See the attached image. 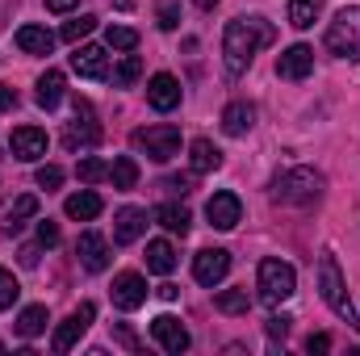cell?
<instances>
[{
    "label": "cell",
    "mask_w": 360,
    "mask_h": 356,
    "mask_svg": "<svg viewBox=\"0 0 360 356\" xmlns=\"http://www.w3.org/2000/svg\"><path fill=\"white\" fill-rule=\"evenodd\" d=\"M272 38H276V30H272L264 17H235V21H226V30H222V63H226V76H243L252 68L256 51L269 46Z\"/></svg>",
    "instance_id": "1"
},
{
    "label": "cell",
    "mask_w": 360,
    "mask_h": 356,
    "mask_svg": "<svg viewBox=\"0 0 360 356\" xmlns=\"http://www.w3.org/2000/svg\"><path fill=\"white\" fill-rule=\"evenodd\" d=\"M272 201L276 205H297V210H306V205H314L319 197H323V177L314 172V168H285L281 177L272 180Z\"/></svg>",
    "instance_id": "2"
},
{
    "label": "cell",
    "mask_w": 360,
    "mask_h": 356,
    "mask_svg": "<svg viewBox=\"0 0 360 356\" xmlns=\"http://www.w3.org/2000/svg\"><path fill=\"white\" fill-rule=\"evenodd\" d=\"M319 293H323V302L348 323V327H356L360 331V319H356V306H352V298H348V289H344V272L335 265V256L327 252L323 260H319Z\"/></svg>",
    "instance_id": "3"
},
{
    "label": "cell",
    "mask_w": 360,
    "mask_h": 356,
    "mask_svg": "<svg viewBox=\"0 0 360 356\" xmlns=\"http://www.w3.org/2000/svg\"><path fill=\"white\" fill-rule=\"evenodd\" d=\"M327 51L340 59H360V4H348L327 25Z\"/></svg>",
    "instance_id": "4"
},
{
    "label": "cell",
    "mask_w": 360,
    "mask_h": 356,
    "mask_svg": "<svg viewBox=\"0 0 360 356\" xmlns=\"http://www.w3.org/2000/svg\"><path fill=\"white\" fill-rule=\"evenodd\" d=\"M130 143H134L139 151H147V160L168 164V160L180 151V130L176 126H168V122H164V126H147V130H134Z\"/></svg>",
    "instance_id": "5"
},
{
    "label": "cell",
    "mask_w": 360,
    "mask_h": 356,
    "mask_svg": "<svg viewBox=\"0 0 360 356\" xmlns=\"http://www.w3.org/2000/svg\"><path fill=\"white\" fill-rule=\"evenodd\" d=\"M293 289H297V272L285 265V260H260V298L269 306L289 302Z\"/></svg>",
    "instance_id": "6"
},
{
    "label": "cell",
    "mask_w": 360,
    "mask_h": 356,
    "mask_svg": "<svg viewBox=\"0 0 360 356\" xmlns=\"http://www.w3.org/2000/svg\"><path fill=\"white\" fill-rule=\"evenodd\" d=\"M96 139H101V126H96L92 105L89 101H76V113H72V122L63 130V147L68 151H84V147H96Z\"/></svg>",
    "instance_id": "7"
},
{
    "label": "cell",
    "mask_w": 360,
    "mask_h": 356,
    "mask_svg": "<svg viewBox=\"0 0 360 356\" xmlns=\"http://www.w3.org/2000/svg\"><path fill=\"white\" fill-rule=\"evenodd\" d=\"M92 319H96V306H92V302H84L80 310H72V314H68V319L55 327V340H51V348H55V352H72V348L80 344V336L89 331Z\"/></svg>",
    "instance_id": "8"
},
{
    "label": "cell",
    "mask_w": 360,
    "mask_h": 356,
    "mask_svg": "<svg viewBox=\"0 0 360 356\" xmlns=\"http://www.w3.org/2000/svg\"><path fill=\"white\" fill-rule=\"evenodd\" d=\"M205 218H210L214 231H235L239 218H243V201H239L235 193H214V197L205 201Z\"/></svg>",
    "instance_id": "9"
},
{
    "label": "cell",
    "mask_w": 360,
    "mask_h": 356,
    "mask_svg": "<svg viewBox=\"0 0 360 356\" xmlns=\"http://www.w3.org/2000/svg\"><path fill=\"white\" fill-rule=\"evenodd\" d=\"M109 293H113V306H117V310H139V306L147 302V281H143L139 272H117Z\"/></svg>",
    "instance_id": "10"
},
{
    "label": "cell",
    "mask_w": 360,
    "mask_h": 356,
    "mask_svg": "<svg viewBox=\"0 0 360 356\" xmlns=\"http://www.w3.org/2000/svg\"><path fill=\"white\" fill-rule=\"evenodd\" d=\"M226 272H231V252H222V248H205L193 256V276L201 285H218Z\"/></svg>",
    "instance_id": "11"
},
{
    "label": "cell",
    "mask_w": 360,
    "mask_h": 356,
    "mask_svg": "<svg viewBox=\"0 0 360 356\" xmlns=\"http://www.w3.org/2000/svg\"><path fill=\"white\" fill-rule=\"evenodd\" d=\"M151 336H155V344L164 348V352H188V331H184V323H180L176 314H160L155 323H151Z\"/></svg>",
    "instance_id": "12"
},
{
    "label": "cell",
    "mask_w": 360,
    "mask_h": 356,
    "mask_svg": "<svg viewBox=\"0 0 360 356\" xmlns=\"http://www.w3.org/2000/svg\"><path fill=\"white\" fill-rule=\"evenodd\" d=\"M310 72H314V51H310L306 42L281 51V59H276V76H281V80H306Z\"/></svg>",
    "instance_id": "13"
},
{
    "label": "cell",
    "mask_w": 360,
    "mask_h": 356,
    "mask_svg": "<svg viewBox=\"0 0 360 356\" xmlns=\"http://www.w3.org/2000/svg\"><path fill=\"white\" fill-rule=\"evenodd\" d=\"M8 147H13V155H17V160L34 164V160H42V155H46V130H38V126H17V130H13V139H8Z\"/></svg>",
    "instance_id": "14"
},
{
    "label": "cell",
    "mask_w": 360,
    "mask_h": 356,
    "mask_svg": "<svg viewBox=\"0 0 360 356\" xmlns=\"http://www.w3.org/2000/svg\"><path fill=\"white\" fill-rule=\"evenodd\" d=\"M147 101H151V109L172 113V109L180 105V80L176 76H168V72L151 76V84H147Z\"/></svg>",
    "instance_id": "15"
},
{
    "label": "cell",
    "mask_w": 360,
    "mask_h": 356,
    "mask_svg": "<svg viewBox=\"0 0 360 356\" xmlns=\"http://www.w3.org/2000/svg\"><path fill=\"white\" fill-rule=\"evenodd\" d=\"M76 256H80V265L89 268V272H105V268H109V243H105L96 231H84V235L76 239Z\"/></svg>",
    "instance_id": "16"
},
{
    "label": "cell",
    "mask_w": 360,
    "mask_h": 356,
    "mask_svg": "<svg viewBox=\"0 0 360 356\" xmlns=\"http://www.w3.org/2000/svg\"><path fill=\"white\" fill-rule=\"evenodd\" d=\"M143 231H147V210H134V205H126V210H117V218H113V243H134V239H143Z\"/></svg>",
    "instance_id": "17"
},
{
    "label": "cell",
    "mask_w": 360,
    "mask_h": 356,
    "mask_svg": "<svg viewBox=\"0 0 360 356\" xmlns=\"http://www.w3.org/2000/svg\"><path fill=\"white\" fill-rule=\"evenodd\" d=\"M72 68L84 76V80H105L109 76V63H105V51L101 46H80L72 55Z\"/></svg>",
    "instance_id": "18"
},
{
    "label": "cell",
    "mask_w": 360,
    "mask_h": 356,
    "mask_svg": "<svg viewBox=\"0 0 360 356\" xmlns=\"http://www.w3.org/2000/svg\"><path fill=\"white\" fill-rule=\"evenodd\" d=\"M252 122H256V109H252L248 101H231V105L222 109V130H226L231 139L248 134V130H252Z\"/></svg>",
    "instance_id": "19"
},
{
    "label": "cell",
    "mask_w": 360,
    "mask_h": 356,
    "mask_svg": "<svg viewBox=\"0 0 360 356\" xmlns=\"http://www.w3.org/2000/svg\"><path fill=\"white\" fill-rule=\"evenodd\" d=\"M188 164H193V172H218L222 168V151L210 139H193L188 143Z\"/></svg>",
    "instance_id": "20"
},
{
    "label": "cell",
    "mask_w": 360,
    "mask_h": 356,
    "mask_svg": "<svg viewBox=\"0 0 360 356\" xmlns=\"http://www.w3.org/2000/svg\"><path fill=\"white\" fill-rule=\"evenodd\" d=\"M17 46H21L25 55H51L55 34L42 30V25H21V30H17Z\"/></svg>",
    "instance_id": "21"
},
{
    "label": "cell",
    "mask_w": 360,
    "mask_h": 356,
    "mask_svg": "<svg viewBox=\"0 0 360 356\" xmlns=\"http://www.w3.org/2000/svg\"><path fill=\"white\" fill-rule=\"evenodd\" d=\"M172 268H176V248H172L168 239H151V243H147V272L168 276Z\"/></svg>",
    "instance_id": "22"
},
{
    "label": "cell",
    "mask_w": 360,
    "mask_h": 356,
    "mask_svg": "<svg viewBox=\"0 0 360 356\" xmlns=\"http://www.w3.org/2000/svg\"><path fill=\"white\" fill-rule=\"evenodd\" d=\"M63 210H68V218H76V222H92V218L101 214V197H96L92 189H80V193H72V197L63 201Z\"/></svg>",
    "instance_id": "23"
},
{
    "label": "cell",
    "mask_w": 360,
    "mask_h": 356,
    "mask_svg": "<svg viewBox=\"0 0 360 356\" xmlns=\"http://www.w3.org/2000/svg\"><path fill=\"white\" fill-rule=\"evenodd\" d=\"M155 222H160L164 231H172V235H188V227H193L188 210H184V205H176V201H164V205L155 210Z\"/></svg>",
    "instance_id": "24"
},
{
    "label": "cell",
    "mask_w": 360,
    "mask_h": 356,
    "mask_svg": "<svg viewBox=\"0 0 360 356\" xmlns=\"http://www.w3.org/2000/svg\"><path fill=\"white\" fill-rule=\"evenodd\" d=\"M34 101L42 105V109H55L59 101H63V72H46V76H38V92H34Z\"/></svg>",
    "instance_id": "25"
},
{
    "label": "cell",
    "mask_w": 360,
    "mask_h": 356,
    "mask_svg": "<svg viewBox=\"0 0 360 356\" xmlns=\"http://www.w3.org/2000/svg\"><path fill=\"white\" fill-rule=\"evenodd\" d=\"M38 214V197L34 193H25V197H17L13 205H8V218H4V231L8 235H17L21 227H25V218H34Z\"/></svg>",
    "instance_id": "26"
},
{
    "label": "cell",
    "mask_w": 360,
    "mask_h": 356,
    "mask_svg": "<svg viewBox=\"0 0 360 356\" xmlns=\"http://www.w3.org/2000/svg\"><path fill=\"white\" fill-rule=\"evenodd\" d=\"M323 13V0H289V25L293 30H310Z\"/></svg>",
    "instance_id": "27"
},
{
    "label": "cell",
    "mask_w": 360,
    "mask_h": 356,
    "mask_svg": "<svg viewBox=\"0 0 360 356\" xmlns=\"http://www.w3.org/2000/svg\"><path fill=\"white\" fill-rule=\"evenodd\" d=\"M109 180H113V189H134L139 184V164H134V155H117L113 160V168H109Z\"/></svg>",
    "instance_id": "28"
},
{
    "label": "cell",
    "mask_w": 360,
    "mask_h": 356,
    "mask_svg": "<svg viewBox=\"0 0 360 356\" xmlns=\"http://www.w3.org/2000/svg\"><path fill=\"white\" fill-rule=\"evenodd\" d=\"M17 331H21L25 340L42 336V331H46V306H25V310H21V319H17Z\"/></svg>",
    "instance_id": "29"
},
{
    "label": "cell",
    "mask_w": 360,
    "mask_h": 356,
    "mask_svg": "<svg viewBox=\"0 0 360 356\" xmlns=\"http://www.w3.org/2000/svg\"><path fill=\"white\" fill-rule=\"evenodd\" d=\"M214 306H218L222 314H248L252 298H248V289H222V293L214 298Z\"/></svg>",
    "instance_id": "30"
},
{
    "label": "cell",
    "mask_w": 360,
    "mask_h": 356,
    "mask_svg": "<svg viewBox=\"0 0 360 356\" xmlns=\"http://www.w3.org/2000/svg\"><path fill=\"white\" fill-rule=\"evenodd\" d=\"M139 76H143V59H139V55H126V59L113 68V84H117V89H130Z\"/></svg>",
    "instance_id": "31"
},
{
    "label": "cell",
    "mask_w": 360,
    "mask_h": 356,
    "mask_svg": "<svg viewBox=\"0 0 360 356\" xmlns=\"http://www.w3.org/2000/svg\"><path fill=\"white\" fill-rule=\"evenodd\" d=\"M105 42H109L113 51H134V46H139V34H134L130 25H109V30H105Z\"/></svg>",
    "instance_id": "32"
},
{
    "label": "cell",
    "mask_w": 360,
    "mask_h": 356,
    "mask_svg": "<svg viewBox=\"0 0 360 356\" xmlns=\"http://www.w3.org/2000/svg\"><path fill=\"white\" fill-rule=\"evenodd\" d=\"M92 30H96V17L84 13V17H76V21H68V25H63V42H80V38H89Z\"/></svg>",
    "instance_id": "33"
},
{
    "label": "cell",
    "mask_w": 360,
    "mask_h": 356,
    "mask_svg": "<svg viewBox=\"0 0 360 356\" xmlns=\"http://www.w3.org/2000/svg\"><path fill=\"white\" fill-rule=\"evenodd\" d=\"M17 293H21V285H17V276H13L8 268H0V310H8V306L17 302Z\"/></svg>",
    "instance_id": "34"
},
{
    "label": "cell",
    "mask_w": 360,
    "mask_h": 356,
    "mask_svg": "<svg viewBox=\"0 0 360 356\" xmlns=\"http://www.w3.org/2000/svg\"><path fill=\"white\" fill-rule=\"evenodd\" d=\"M76 177L84 180V184H96V180H105L109 177V168L96 160V155H89V160H80V168H76Z\"/></svg>",
    "instance_id": "35"
},
{
    "label": "cell",
    "mask_w": 360,
    "mask_h": 356,
    "mask_svg": "<svg viewBox=\"0 0 360 356\" xmlns=\"http://www.w3.org/2000/svg\"><path fill=\"white\" fill-rule=\"evenodd\" d=\"M155 21H160V30H176V25H180V4H176V0H160Z\"/></svg>",
    "instance_id": "36"
},
{
    "label": "cell",
    "mask_w": 360,
    "mask_h": 356,
    "mask_svg": "<svg viewBox=\"0 0 360 356\" xmlns=\"http://www.w3.org/2000/svg\"><path fill=\"white\" fill-rule=\"evenodd\" d=\"M34 180H38V189H46V193H51V189H59V184H63V168H59V164H42Z\"/></svg>",
    "instance_id": "37"
},
{
    "label": "cell",
    "mask_w": 360,
    "mask_h": 356,
    "mask_svg": "<svg viewBox=\"0 0 360 356\" xmlns=\"http://www.w3.org/2000/svg\"><path fill=\"white\" fill-rule=\"evenodd\" d=\"M285 336H289V319H285V314H272L269 319V340L272 344H276V340L285 344Z\"/></svg>",
    "instance_id": "38"
},
{
    "label": "cell",
    "mask_w": 360,
    "mask_h": 356,
    "mask_svg": "<svg viewBox=\"0 0 360 356\" xmlns=\"http://www.w3.org/2000/svg\"><path fill=\"white\" fill-rule=\"evenodd\" d=\"M38 243H42V248H55V243H59V227H55L51 218L38 222Z\"/></svg>",
    "instance_id": "39"
},
{
    "label": "cell",
    "mask_w": 360,
    "mask_h": 356,
    "mask_svg": "<svg viewBox=\"0 0 360 356\" xmlns=\"http://www.w3.org/2000/svg\"><path fill=\"white\" fill-rule=\"evenodd\" d=\"M306 352H310V356H323V352H331V336H327V331H319V336H310V340H306Z\"/></svg>",
    "instance_id": "40"
},
{
    "label": "cell",
    "mask_w": 360,
    "mask_h": 356,
    "mask_svg": "<svg viewBox=\"0 0 360 356\" xmlns=\"http://www.w3.org/2000/svg\"><path fill=\"white\" fill-rule=\"evenodd\" d=\"M164 189H172V193H188V189H193V177H168L164 180Z\"/></svg>",
    "instance_id": "41"
},
{
    "label": "cell",
    "mask_w": 360,
    "mask_h": 356,
    "mask_svg": "<svg viewBox=\"0 0 360 356\" xmlns=\"http://www.w3.org/2000/svg\"><path fill=\"white\" fill-rule=\"evenodd\" d=\"M13 105H17V92L8 89V84H0V113H4V109H13Z\"/></svg>",
    "instance_id": "42"
},
{
    "label": "cell",
    "mask_w": 360,
    "mask_h": 356,
    "mask_svg": "<svg viewBox=\"0 0 360 356\" xmlns=\"http://www.w3.org/2000/svg\"><path fill=\"white\" fill-rule=\"evenodd\" d=\"M76 4H80V0H46V8H51V13H72Z\"/></svg>",
    "instance_id": "43"
},
{
    "label": "cell",
    "mask_w": 360,
    "mask_h": 356,
    "mask_svg": "<svg viewBox=\"0 0 360 356\" xmlns=\"http://www.w3.org/2000/svg\"><path fill=\"white\" fill-rule=\"evenodd\" d=\"M176 285H172V281H164V285H160V298H164V302H176Z\"/></svg>",
    "instance_id": "44"
},
{
    "label": "cell",
    "mask_w": 360,
    "mask_h": 356,
    "mask_svg": "<svg viewBox=\"0 0 360 356\" xmlns=\"http://www.w3.org/2000/svg\"><path fill=\"white\" fill-rule=\"evenodd\" d=\"M117 340H122V344H126V348H139V340H134V336H130V331H126V327H117Z\"/></svg>",
    "instance_id": "45"
},
{
    "label": "cell",
    "mask_w": 360,
    "mask_h": 356,
    "mask_svg": "<svg viewBox=\"0 0 360 356\" xmlns=\"http://www.w3.org/2000/svg\"><path fill=\"white\" fill-rule=\"evenodd\" d=\"M193 4H197V8H205V13H210V8H218V0H193Z\"/></svg>",
    "instance_id": "46"
},
{
    "label": "cell",
    "mask_w": 360,
    "mask_h": 356,
    "mask_svg": "<svg viewBox=\"0 0 360 356\" xmlns=\"http://www.w3.org/2000/svg\"><path fill=\"white\" fill-rule=\"evenodd\" d=\"M0 352H4V344H0Z\"/></svg>",
    "instance_id": "47"
}]
</instances>
